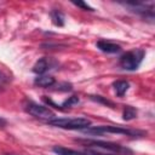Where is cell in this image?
I'll return each mask as SVG.
<instances>
[{"label":"cell","mask_w":155,"mask_h":155,"mask_svg":"<svg viewBox=\"0 0 155 155\" xmlns=\"http://www.w3.org/2000/svg\"><path fill=\"white\" fill-rule=\"evenodd\" d=\"M79 102H80L79 97H76V96H71V97H69L67 101H64V102L62 103V107H73V105L78 104Z\"/></svg>","instance_id":"cell-14"},{"label":"cell","mask_w":155,"mask_h":155,"mask_svg":"<svg viewBox=\"0 0 155 155\" xmlns=\"http://www.w3.org/2000/svg\"><path fill=\"white\" fill-rule=\"evenodd\" d=\"M4 81H6V78H5V75L0 71V82H4Z\"/></svg>","instance_id":"cell-17"},{"label":"cell","mask_w":155,"mask_h":155,"mask_svg":"<svg viewBox=\"0 0 155 155\" xmlns=\"http://www.w3.org/2000/svg\"><path fill=\"white\" fill-rule=\"evenodd\" d=\"M86 155H110V154H104V153H99V151H96V150H92V149H87Z\"/></svg>","instance_id":"cell-16"},{"label":"cell","mask_w":155,"mask_h":155,"mask_svg":"<svg viewBox=\"0 0 155 155\" xmlns=\"http://www.w3.org/2000/svg\"><path fill=\"white\" fill-rule=\"evenodd\" d=\"M5 155H15V154H5Z\"/></svg>","instance_id":"cell-19"},{"label":"cell","mask_w":155,"mask_h":155,"mask_svg":"<svg viewBox=\"0 0 155 155\" xmlns=\"http://www.w3.org/2000/svg\"><path fill=\"white\" fill-rule=\"evenodd\" d=\"M52 151L56 155H86V154H81V153H79L76 150H73V149L62 147V145H54L52 148Z\"/></svg>","instance_id":"cell-9"},{"label":"cell","mask_w":155,"mask_h":155,"mask_svg":"<svg viewBox=\"0 0 155 155\" xmlns=\"http://www.w3.org/2000/svg\"><path fill=\"white\" fill-rule=\"evenodd\" d=\"M113 87H114V91H115L116 96L117 97H122L127 92V90L130 87V84L127 81H125V80H117V81L113 82Z\"/></svg>","instance_id":"cell-8"},{"label":"cell","mask_w":155,"mask_h":155,"mask_svg":"<svg viewBox=\"0 0 155 155\" xmlns=\"http://www.w3.org/2000/svg\"><path fill=\"white\" fill-rule=\"evenodd\" d=\"M54 78L50 76V75H39L35 80H34V84L40 86V87H51L54 85Z\"/></svg>","instance_id":"cell-7"},{"label":"cell","mask_w":155,"mask_h":155,"mask_svg":"<svg viewBox=\"0 0 155 155\" xmlns=\"http://www.w3.org/2000/svg\"><path fill=\"white\" fill-rule=\"evenodd\" d=\"M1 125H5V120H2V119L0 117V126H1Z\"/></svg>","instance_id":"cell-18"},{"label":"cell","mask_w":155,"mask_h":155,"mask_svg":"<svg viewBox=\"0 0 155 155\" xmlns=\"http://www.w3.org/2000/svg\"><path fill=\"white\" fill-rule=\"evenodd\" d=\"M90 98H91L92 101H96V102H98V103H103V104L109 105V107H111V108L114 107V103H113V102H110V101L103 98L102 96H90Z\"/></svg>","instance_id":"cell-13"},{"label":"cell","mask_w":155,"mask_h":155,"mask_svg":"<svg viewBox=\"0 0 155 155\" xmlns=\"http://www.w3.org/2000/svg\"><path fill=\"white\" fill-rule=\"evenodd\" d=\"M96 46H97L98 50H101L102 52H105V53H117V52L121 51V46L120 45L110 42V41H107V40H99L96 44Z\"/></svg>","instance_id":"cell-6"},{"label":"cell","mask_w":155,"mask_h":155,"mask_svg":"<svg viewBox=\"0 0 155 155\" xmlns=\"http://www.w3.org/2000/svg\"><path fill=\"white\" fill-rule=\"evenodd\" d=\"M74 5H76V6H79V7H82L84 10H86V11H93V8L91 7V6H88L86 2H84V1H78V2H74Z\"/></svg>","instance_id":"cell-15"},{"label":"cell","mask_w":155,"mask_h":155,"mask_svg":"<svg viewBox=\"0 0 155 155\" xmlns=\"http://www.w3.org/2000/svg\"><path fill=\"white\" fill-rule=\"evenodd\" d=\"M47 124L63 130H85L91 126V120L86 117H53Z\"/></svg>","instance_id":"cell-1"},{"label":"cell","mask_w":155,"mask_h":155,"mask_svg":"<svg viewBox=\"0 0 155 155\" xmlns=\"http://www.w3.org/2000/svg\"><path fill=\"white\" fill-rule=\"evenodd\" d=\"M79 142L88 145V147H94V148H101V149H105V150H110L117 155H132L133 151L128 148H125L120 144L116 143H110V142H102V140H81L79 139Z\"/></svg>","instance_id":"cell-4"},{"label":"cell","mask_w":155,"mask_h":155,"mask_svg":"<svg viewBox=\"0 0 155 155\" xmlns=\"http://www.w3.org/2000/svg\"><path fill=\"white\" fill-rule=\"evenodd\" d=\"M48 69V62L46 58H41L39 59L34 65H33V71L38 75H42L46 70Z\"/></svg>","instance_id":"cell-10"},{"label":"cell","mask_w":155,"mask_h":155,"mask_svg":"<svg viewBox=\"0 0 155 155\" xmlns=\"http://www.w3.org/2000/svg\"><path fill=\"white\" fill-rule=\"evenodd\" d=\"M122 117H124V120H126V121H130V120H132V119L137 117V110H136L133 107H131V105H127V107H125V109H124V114H122Z\"/></svg>","instance_id":"cell-12"},{"label":"cell","mask_w":155,"mask_h":155,"mask_svg":"<svg viewBox=\"0 0 155 155\" xmlns=\"http://www.w3.org/2000/svg\"><path fill=\"white\" fill-rule=\"evenodd\" d=\"M51 19H52V23L57 27L64 25V15L58 10H54L51 12Z\"/></svg>","instance_id":"cell-11"},{"label":"cell","mask_w":155,"mask_h":155,"mask_svg":"<svg viewBox=\"0 0 155 155\" xmlns=\"http://www.w3.org/2000/svg\"><path fill=\"white\" fill-rule=\"evenodd\" d=\"M144 56H145V52L143 48H134L132 51H128L120 57V67L125 70L133 71L138 69Z\"/></svg>","instance_id":"cell-3"},{"label":"cell","mask_w":155,"mask_h":155,"mask_svg":"<svg viewBox=\"0 0 155 155\" xmlns=\"http://www.w3.org/2000/svg\"><path fill=\"white\" fill-rule=\"evenodd\" d=\"M25 111L29 113L31 116L39 117V119L51 120V119L54 117V113L50 108H47L45 105H41V104H38V103H29L25 107Z\"/></svg>","instance_id":"cell-5"},{"label":"cell","mask_w":155,"mask_h":155,"mask_svg":"<svg viewBox=\"0 0 155 155\" xmlns=\"http://www.w3.org/2000/svg\"><path fill=\"white\" fill-rule=\"evenodd\" d=\"M85 133L90 134H102V133H116V134H122V136H130V137H143L147 134L144 131L139 130H131V128H125L121 126H97V127H87L82 130Z\"/></svg>","instance_id":"cell-2"}]
</instances>
